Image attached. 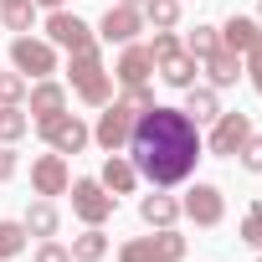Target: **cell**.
Here are the masks:
<instances>
[{
  "label": "cell",
  "mask_w": 262,
  "mask_h": 262,
  "mask_svg": "<svg viewBox=\"0 0 262 262\" xmlns=\"http://www.w3.org/2000/svg\"><path fill=\"white\" fill-rule=\"evenodd\" d=\"M0 26L16 31V36H26L36 26V0H6V6H0Z\"/></svg>",
  "instance_id": "23"
},
{
  "label": "cell",
  "mask_w": 262,
  "mask_h": 262,
  "mask_svg": "<svg viewBox=\"0 0 262 262\" xmlns=\"http://www.w3.org/2000/svg\"><path fill=\"white\" fill-rule=\"evenodd\" d=\"M118 6H139V0H118Z\"/></svg>",
  "instance_id": "37"
},
{
  "label": "cell",
  "mask_w": 262,
  "mask_h": 262,
  "mask_svg": "<svg viewBox=\"0 0 262 262\" xmlns=\"http://www.w3.org/2000/svg\"><path fill=\"white\" fill-rule=\"evenodd\" d=\"M247 134H252V113H242V108H221V113H216V123H211L206 149H211V155H221V160H231V155L247 144Z\"/></svg>",
  "instance_id": "7"
},
{
  "label": "cell",
  "mask_w": 262,
  "mask_h": 262,
  "mask_svg": "<svg viewBox=\"0 0 262 262\" xmlns=\"http://www.w3.org/2000/svg\"><path fill=\"white\" fill-rule=\"evenodd\" d=\"M155 72H160V77H165L170 88H180V93H185V88H195V77H201V62H195V57H190V52L180 47V52L160 57V62H155Z\"/></svg>",
  "instance_id": "17"
},
{
  "label": "cell",
  "mask_w": 262,
  "mask_h": 262,
  "mask_svg": "<svg viewBox=\"0 0 262 262\" xmlns=\"http://www.w3.org/2000/svg\"><path fill=\"white\" fill-rule=\"evenodd\" d=\"M201 149H206L201 123L185 108H165V103L144 108L134 118V134H128V160H134L139 180H149L155 190H170V185L190 180Z\"/></svg>",
  "instance_id": "1"
},
{
  "label": "cell",
  "mask_w": 262,
  "mask_h": 262,
  "mask_svg": "<svg viewBox=\"0 0 262 262\" xmlns=\"http://www.w3.org/2000/svg\"><path fill=\"white\" fill-rule=\"evenodd\" d=\"M98 180H103V190H108V195H134V185H139V170H134V160H128V155H108Z\"/></svg>",
  "instance_id": "18"
},
{
  "label": "cell",
  "mask_w": 262,
  "mask_h": 262,
  "mask_svg": "<svg viewBox=\"0 0 262 262\" xmlns=\"http://www.w3.org/2000/svg\"><path fill=\"white\" fill-rule=\"evenodd\" d=\"M216 31H221V47L236 52V57H247L252 47H262V21H257V16H231V21L216 26Z\"/></svg>",
  "instance_id": "14"
},
{
  "label": "cell",
  "mask_w": 262,
  "mask_h": 262,
  "mask_svg": "<svg viewBox=\"0 0 262 262\" xmlns=\"http://www.w3.org/2000/svg\"><path fill=\"white\" fill-rule=\"evenodd\" d=\"M134 108H128L123 98L118 103H103V113H98V123H93V139H98V149L103 155H118V149H128V134H134Z\"/></svg>",
  "instance_id": "4"
},
{
  "label": "cell",
  "mask_w": 262,
  "mask_h": 262,
  "mask_svg": "<svg viewBox=\"0 0 262 262\" xmlns=\"http://www.w3.org/2000/svg\"><path fill=\"white\" fill-rule=\"evenodd\" d=\"M0 31H6V26H0Z\"/></svg>",
  "instance_id": "41"
},
{
  "label": "cell",
  "mask_w": 262,
  "mask_h": 262,
  "mask_svg": "<svg viewBox=\"0 0 262 262\" xmlns=\"http://www.w3.org/2000/svg\"><path fill=\"white\" fill-rule=\"evenodd\" d=\"M31 134V113L21 103H0V144H16Z\"/></svg>",
  "instance_id": "22"
},
{
  "label": "cell",
  "mask_w": 262,
  "mask_h": 262,
  "mask_svg": "<svg viewBox=\"0 0 262 262\" xmlns=\"http://www.w3.org/2000/svg\"><path fill=\"white\" fill-rule=\"evenodd\" d=\"M180 47H185V52H190V57L201 62V57H211V52L221 47V31H216V26H195V31H190V36H185Z\"/></svg>",
  "instance_id": "27"
},
{
  "label": "cell",
  "mask_w": 262,
  "mask_h": 262,
  "mask_svg": "<svg viewBox=\"0 0 262 262\" xmlns=\"http://www.w3.org/2000/svg\"><path fill=\"white\" fill-rule=\"evenodd\" d=\"M139 221H144L149 231H155V226H175V221H180V201L165 195V190H155V195L139 201Z\"/></svg>",
  "instance_id": "19"
},
{
  "label": "cell",
  "mask_w": 262,
  "mask_h": 262,
  "mask_svg": "<svg viewBox=\"0 0 262 262\" xmlns=\"http://www.w3.org/2000/svg\"><path fill=\"white\" fill-rule=\"evenodd\" d=\"M67 185H72L67 155H57V149H52V155H41V160L31 165V190H36V195H47V201H52V195H67Z\"/></svg>",
  "instance_id": "11"
},
{
  "label": "cell",
  "mask_w": 262,
  "mask_h": 262,
  "mask_svg": "<svg viewBox=\"0 0 262 262\" xmlns=\"http://www.w3.org/2000/svg\"><path fill=\"white\" fill-rule=\"evenodd\" d=\"M118 262H185V236L175 226H155V236H134L118 247Z\"/></svg>",
  "instance_id": "3"
},
{
  "label": "cell",
  "mask_w": 262,
  "mask_h": 262,
  "mask_svg": "<svg viewBox=\"0 0 262 262\" xmlns=\"http://www.w3.org/2000/svg\"><path fill=\"white\" fill-rule=\"evenodd\" d=\"M149 72H155V57H149V47L128 41V47H123V57H118V67H113V77H118L123 88H144V82H149Z\"/></svg>",
  "instance_id": "15"
},
{
  "label": "cell",
  "mask_w": 262,
  "mask_h": 262,
  "mask_svg": "<svg viewBox=\"0 0 262 262\" xmlns=\"http://www.w3.org/2000/svg\"><path fill=\"white\" fill-rule=\"evenodd\" d=\"M0 6H6V0H0Z\"/></svg>",
  "instance_id": "40"
},
{
  "label": "cell",
  "mask_w": 262,
  "mask_h": 262,
  "mask_svg": "<svg viewBox=\"0 0 262 262\" xmlns=\"http://www.w3.org/2000/svg\"><path fill=\"white\" fill-rule=\"evenodd\" d=\"M201 72H206V82L221 93V88H236L242 82V57L236 52H226V47H216L211 57H201Z\"/></svg>",
  "instance_id": "16"
},
{
  "label": "cell",
  "mask_w": 262,
  "mask_h": 262,
  "mask_svg": "<svg viewBox=\"0 0 262 262\" xmlns=\"http://www.w3.org/2000/svg\"><path fill=\"white\" fill-rule=\"evenodd\" d=\"M57 226H62V216H57V201H47V195H36L31 206H26V231L31 236H57Z\"/></svg>",
  "instance_id": "21"
},
{
  "label": "cell",
  "mask_w": 262,
  "mask_h": 262,
  "mask_svg": "<svg viewBox=\"0 0 262 262\" xmlns=\"http://www.w3.org/2000/svg\"><path fill=\"white\" fill-rule=\"evenodd\" d=\"M257 262H262V257H257Z\"/></svg>",
  "instance_id": "42"
},
{
  "label": "cell",
  "mask_w": 262,
  "mask_h": 262,
  "mask_svg": "<svg viewBox=\"0 0 262 262\" xmlns=\"http://www.w3.org/2000/svg\"><path fill=\"white\" fill-rule=\"evenodd\" d=\"M185 113H190L195 123H216V113H221V98H216V88H211V82H195V88H185Z\"/></svg>",
  "instance_id": "20"
},
{
  "label": "cell",
  "mask_w": 262,
  "mask_h": 262,
  "mask_svg": "<svg viewBox=\"0 0 262 262\" xmlns=\"http://www.w3.org/2000/svg\"><path fill=\"white\" fill-rule=\"evenodd\" d=\"M139 16L155 31H175L180 26V0H139Z\"/></svg>",
  "instance_id": "24"
},
{
  "label": "cell",
  "mask_w": 262,
  "mask_h": 262,
  "mask_svg": "<svg viewBox=\"0 0 262 262\" xmlns=\"http://www.w3.org/2000/svg\"><path fill=\"white\" fill-rule=\"evenodd\" d=\"M67 190H72V216H77V221H88V226H103V221L118 211V195H108V190H103V180H93V175L72 180Z\"/></svg>",
  "instance_id": "6"
},
{
  "label": "cell",
  "mask_w": 262,
  "mask_h": 262,
  "mask_svg": "<svg viewBox=\"0 0 262 262\" xmlns=\"http://www.w3.org/2000/svg\"><path fill=\"white\" fill-rule=\"evenodd\" d=\"M170 52H180V36H175V31H155V41H149V57L160 62V57H170Z\"/></svg>",
  "instance_id": "31"
},
{
  "label": "cell",
  "mask_w": 262,
  "mask_h": 262,
  "mask_svg": "<svg viewBox=\"0 0 262 262\" xmlns=\"http://www.w3.org/2000/svg\"><path fill=\"white\" fill-rule=\"evenodd\" d=\"M180 216L195 221V226H221V216H226V195H221L216 185L195 180V185L185 190V201H180Z\"/></svg>",
  "instance_id": "9"
},
{
  "label": "cell",
  "mask_w": 262,
  "mask_h": 262,
  "mask_svg": "<svg viewBox=\"0 0 262 262\" xmlns=\"http://www.w3.org/2000/svg\"><path fill=\"white\" fill-rule=\"evenodd\" d=\"M16 170H21V160H16V144H0V185H6V180H16Z\"/></svg>",
  "instance_id": "35"
},
{
  "label": "cell",
  "mask_w": 262,
  "mask_h": 262,
  "mask_svg": "<svg viewBox=\"0 0 262 262\" xmlns=\"http://www.w3.org/2000/svg\"><path fill=\"white\" fill-rule=\"evenodd\" d=\"M257 247H262V236H257Z\"/></svg>",
  "instance_id": "39"
},
{
  "label": "cell",
  "mask_w": 262,
  "mask_h": 262,
  "mask_svg": "<svg viewBox=\"0 0 262 262\" xmlns=\"http://www.w3.org/2000/svg\"><path fill=\"white\" fill-rule=\"evenodd\" d=\"M242 77H252V88L262 93V47H252V52H247V62H242Z\"/></svg>",
  "instance_id": "34"
},
{
  "label": "cell",
  "mask_w": 262,
  "mask_h": 262,
  "mask_svg": "<svg viewBox=\"0 0 262 262\" xmlns=\"http://www.w3.org/2000/svg\"><path fill=\"white\" fill-rule=\"evenodd\" d=\"M257 236H262V206H252V211L242 216V226H236V242H252V247H257Z\"/></svg>",
  "instance_id": "30"
},
{
  "label": "cell",
  "mask_w": 262,
  "mask_h": 262,
  "mask_svg": "<svg viewBox=\"0 0 262 262\" xmlns=\"http://www.w3.org/2000/svg\"><path fill=\"white\" fill-rule=\"evenodd\" d=\"M36 134H41L47 149H57V155H82V149L93 144V128H88L77 113H62V118H52V123H36Z\"/></svg>",
  "instance_id": "8"
},
{
  "label": "cell",
  "mask_w": 262,
  "mask_h": 262,
  "mask_svg": "<svg viewBox=\"0 0 262 262\" xmlns=\"http://www.w3.org/2000/svg\"><path fill=\"white\" fill-rule=\"evenodd\" d=\"M11 67L26 77V82H41L57 72V47L41 41V36H16L11 41Z\"/></svg>",
  "instance_id": "5"
},
{
  "label": "cell",
  "mask_w": 262,
  "mask_h": 262,
  "mask_svg": "<svg viewBox=\"0 0 262 262\" xmlns=\"http://www.w3.org/2000/svg\"><path fill=\"white\" fill-rule=\"evenodd\" d=\"M108 257V236L103 226H88L82 236H72V262H103Z\"/></svg>",
  "instance_id": "25"
},
{
  "label": "cell",
  "mask_w": 262,
  "mask_h": 262,
  "mask_svg": "<svg viewBox=\"0 0 262 262\" xmlns=\"http://www.w3.org/2000/svg\"><path fill=\"white\" fill-rule=\"evenodd\" d=\"M236 155H242V170H252V175H262V134H257V128H252V134H247V144H242Z\"/></svg>",
  "instance_id": "29"
},
{
  "label": "cell",
  "mask_w": 262,
  "mask_h": 262,
  "mask_svg": "<svg viewBox=\"0 0 262 262\" xmlns=\"http://www.w3.org/2000/svg\"><path fill=\"white\" fill-rule=\"evenodd\" d=\"M67 77H72V93L88 103V108H103L113 98V77L98 57V47H82V52H67Z\"/></svg>",
  "instance_id": "2"
},
{
  "label": "cell",
  "mask_w": 262,
  "mask_h": 262,
  "mask_svg": "<svg viewBox=\"0 0 262 262\" xmlns=\"http://www.w3.org/2000/svg\"><path fill=\"white\" fill-rule=\"evenodd\" d=\"M36 6H47V11H62V6H67V0H36Z\"/></svg>",
  "instance_id": "36"
},
{
  "label": "cell",
  "mask_w": 262,
  "mask_h": 262,
  "mask_svg": "<svg viewBox=\"0 0 262 262\" xmlns=\"http://www.w3.org/2000/svg\"><path fill=\"white\" fill-rule=\"evenodd\" d=\"M36 262H72V252H67L62 242H52V236H47V242L36 247Z\"/></svg>",
  "instance_id": "33"
},
{
  "label": "cell",
  "mask_w": 262,
  "mask_h": 262,
  "mask_svg": "<svg viewBox=\"0 0 262 262\" xmlns=\"http://www.w3.org/2000/svg\"><path fill=\"white\" fill-rule=\"evenodd\" d=\"M26 221H0V262H11V257H21L26 252Z\"/></svg>",
  "instance_id": "26"
},
{
  "label": "cell",
  "mask_w": 262,
  "mask_h": 262,
  "mask_svg": "<svg viewBox=\"0 0 262 262\" xmlns=\"http://www.w3.org/2000/svg\"><path fill=\"white\" fill-rule=\"evenodd\" d=\"M123 103L134 108V113H144V108H155V93H149V82H144V88H123Z\"/></svg>",
  "instance_id": "32"
},
{
  "label": "cell",
  "mask_w": 262,
  "mask_h": 262,
  "mask_svg": "<svg viewBox=\"0 0 262 262\" xmlns=\"http://www.w3.org/2000/svg\"><path fill=\"white\" fill-rule=\"evenodd\" d=\"M139 31H144L139 6H108V11H103V21H98V36H103V41H118V47H128Z\"/></svg>",
  "instance_id": "13"
},
{
  "label": "cell",
  "mask_w": 262,
  "mask_h": 262,
  "mask_svg": "<svg viewBox=\"0 0 262 262\" xmlns=\"http://www.w3.org/2000/svg\"><path fill=\"white\" fill-rule=\"evenodd\" d=\"M26 93H31V82H26L21 72H6V67H0V103H26Z\"/></svg>",
  "instance_id": "28"
},
{
  "label": "cell",
  "mask_w": 262,
  "mask_h": 262,
  "mask_svg": "<svg viewBox=\"0 0 262 262\" xmlns=\"http://www.w3.org/2000/svg\"><path fill=\"white\" fill-rule=\"evenodd\" d=\"M47 41H52V47H62V52H82V47H98L93 26H88L82 16H72V11H52V16H47Z\"/></svg>",
  "instance_id": "10"
},
{
  "label": "cell",
  "mask_w": 262,
  "mask_h": 262,
  "mask_svg": "<svg viewBox=\"0 0 262 262\" xmlns=\"http://www.w3.org/2000/svg\"><path fill=\"white\" fill-rule=\"evenodd\" d=\"M26 113H31V123H52V118H62L67 113V88L62 82H52V77H41V82H31V93H26Z\"/></svg>",
  "instance_id": "12"
},
{
  "label": "cell",
  "mask_w": 262,
  "mask_h": 262,
  "mask_svg": "<svg viewBox=\"0 0 262 262\" xmlns=\"http://www.w3.org/2000/svg\"><path fill=\"white\" fill-rule=\"evenodd\" d=\"M257 21H262V6H257Z\"/></svg>",
  "instance_id": "38"
}]
</instances>
